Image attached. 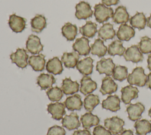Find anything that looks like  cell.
Wrapping results in <instances>:
<instances>
[{
    "mask_svg": "<svg viewBox=\"0 0 151 135\" xmlns=\"http://www.w3.org/2000/svg\"><path fill=\"white\" fill-rule=\"evenodd\" d=\"M80 59L79 54L76 52H65L61 56V62L67 68H74Z\"/></svg>",
    "mask_w": 151,
    "mask_h": 135,
    "instance_id": "obj_22",
    "label": "cell"
},
{
    "mask_svg": "<svg viewBox=\"0 0 151 135\" xmlns=\"http://www.w3.org/2000/svg\"><path fill=\"white\" fill-rule=\"evenodd\" d=\"M118 86L110 76H106L102 79V83L100 92L103 95L111 94L116 92Z\"/></svg>",
    "mask_w": 151,
    "mask_h": 135,
    "instance_id": "obj_17",
    "label": "cell"
},
{
    "mask_svg": "<svg viewBox=\"0 0 151 135\" xmlns=\"http://www.w3.org/2000/svg\"><path fill=\"white\" fill-rule=\"evenodd\" d=\"M104 124V127L113 135H117L124 130L123 126L124 125V121L117 116H113L105 119Z\"/></svg>",
    "mask_w": 151,
    "mask_h": 135,
    "instance_id": "obj_3",
    "label": "cell"
},
{
    "mask_svg": "<svg viewBox=\"0 0 151 135\" xmlns=\"http://www.w3.org/2000/svg\"><path fill=\"white\" fill-rule=\"evenodd\" d=\"M116 36V31L113 29V24L104 23L98 31V36L104 41L113 38Z\"/></svg>",
    "mask_w": 151,
    "mask_h": 135,
    "instance_id": "obj_27",
    "label": "cell"
},
{
    "mask_svg": "<svg viewBox=\"0 0 151 135\" xmlns=\"http://www.w3.org/2000/svg\"><path fill=\"white\" fill-rule=\"evenodd\" d=\"M145 106L141 102L130 104L126 108L128 117L131 121H136L140 119L142 114L145 111Z\"/></svg>",
    "mask_w": 151,
    "mask_h": 135,
    "instance_id": "obj_12",
    "label": "cell"
},
{
    "mask_svg": "<svg viewBox=\"0 0 151 135\" xmlns=\"http://www.w3.org/2000/svg\"><path fill=\"white\" fill-rule=\"evenodd\" d=\"M61 88L65 95H72L78 91L79 84L76 81H73L70 78H65L63 80Z\"/></svg>",
    "mask_w": 151,
    "mask_h": 135,
    "instance_id": "obj_24",
    "label": "cell"
},
{
    "mask_svg": "<svg viewBox=\"0 0 151 135\" xmlns=\"http://www.w3.org/2000/svg\"><path fill=\"white\" fill-rule=\"evenodd\" d=\"M97 83L90 76H84L80 80V91L84 95L92 93L97 89Z\"/></svg>",
    "mask_w": 151,
    "mask_h": 135,
    "instance_id": "obj_14",
    "label": "cell"
},
{
    "mask_svg": "<svg viewBox=\"0 0 151 135\" xmlns=\"http://www.w3.org/2000/svg\"><path fill=\"white\" fill-rule=\"evenodd\" d=\"M10 59L12 63L21 69H24L28 65V55L24 49L18 48L15 52L10 54Z\"/></svg>",
    "mask_w": 151,
    "mask_h": 135,
    "instance_id": "obj_4",
    "label": "cell"
},
{
    "mask_svg": "<svg viewBox=\"0 0 151 135\" xmlns=\"http://www.w3.org/2000/svg\"><path fill=\"white\" fill-rule=\"evenodd\" d=\"M55 83V79L51 74L41 73L37 78V83L41 90L52 88V85Z\"/></svg>",
    "mask_w": 151,
    "mask_h": 135,
    "instance_id": "obj_23",
    "label": "cell"
},
{
    "mask_svg": "<svg viewBox=\"0 0 151 135\" xmlns=\"http://www.w3.org/2000/svg\"><path fill=\"white\" fill-rule=\"evenodd\" d=\"M129 21L132 27L140 30L145 28L147 23V19L143 12H137L134 15L130 18Z\"/></svg>",
    "mask_w": 151,
    "mask_h": 135,
    "instance_id": "obj_31",
    "label": "cell"
},
{
    "mask_svg": "<svg viewBox=\"0 0 151 135\" xmlns=\"http://www.w3.org/2000/svg\"><path fill=\"white\" fill-rule=\"evenodd\" d=\"M66 131L64 128L57 125L50 127L47 135H65Z\"/></svg>",
    "mask_w": 151,
    "mask_h": 135,
    "instance_id": "obj_40",
    "label": "cell"
},
{
    "mask_svg": "<svg viewBox=\"0 0 151 135\" xmlns=\"http://www.w3.org/2000/svg\"><path fill=\"white\" fill-rule=\"evenodd\" d=\"M94 15L96 20L99 23H103L107 21L113 15V9L111 7H107L103 4H97L95 5Z\"/></svg>",
    "mask_w": 151,
    "mask_h": 135,
    "instance_id": "obj_2",
    "label": "cell"
},
{
    "mask_svg": "<svg viewBox=\"0 0 151 135\" xmlns=\"http://www.w3.org/2000/svg\"><path fill=\"white\" fill-rule=\"evenodd\" d=\"M107 52V47L104 44L103 40L100 38L95 40L91 46V53L93 55H97L99 57H103Z\"/></svg>",
    "mask_w": 151,
    "mask_h": 135,
    "instance_id": "obj_33",
    "label": "cell"
},
{
    "mask_svg": "<svg viewBox=\"0 0 151 135\" xmlns=\"http://www.w3.org/2000/svg\"><path fill=\"white\" fill-rule=\"evenodd\" d=\"M93 59L90 57H86L78 61L76 65V68L82 75L88 76L93 72Z\"/></svg>",
    "mask_w": 151,
    "mask_h": 135,
    "instance_id": "obj_20",
    "label": "cell"
},
{
    "mask_svg": "<svg viewBox=\"0 0 151 135\" xmlns=\"http://www.w3.org/2000/svg\"><path fill=\"white\" fill-rule=\"evenodd\" d=\"M121 99L125 104H130V101L138 97L139 90L136 87L132 85H127L122 88L121 89Z\"/></svg>",
    "mask_w": 151,
    "mask_h": 135,
    "instance_id": "obj_13",
    "label": "cell"
},
{
    "mask_svg": "<svg viewBox=\"0 0 151 135\" xmlns=\"http://www.w3.org/2000/svg\"><path fill=\"white\" fill-rule=\"evenodd\" d=\"M134 28L126 24H121L116 33L118 39L120 41H129L134 37Z\"/></svg>",
    "mask_w": 151,
    "mask_h": 135,
    "instance_id": "obj_18",
    "label": "cell"
},
{
    "mask_svg": "<svg viewBox=\"0 0 151 135\" xmlns=\"http://www.w3.org/2000/svg\"><path fill=\"white\" fill-rule=\"evenodd\" d=\"M46 70L48 72L55 75L61 74L63 71L62 62L58 57H54L47 62Z\"/></svg>",
    "mask_w": 151,
    "mask_h": 135,
    "instance_id": "obj_26",
    "label": "cell"
},
{
    "mask_svg": "<svg viewBox=\"0 0 151 135\" xmlns=\"http://www.w3.org/2000/svg\"><path fill=\"white\" fill-rule=\"evenodd\" d=\"M113 21L116 24H125L129 20V15L126 8L120 5L116 8L112 17Z\"/></svg>",
    "mask_w": 151,
    "mask_h": 135,
    "instance_id": "obj_25",
    "label": "cell"
},
{
    "mask_svg": "<svg viewBox=\"0 0 151 135\" xmlns=\"http://www.w3.org/2000/svg\"><path fill=\"white\" fill-rule=\"evenodd\" d=\"M93 135H112L111 133L101 125L96 126L93 131Z\"/></svg>",
    "mask_w": 151,
    "mask_h": 135,
    "instance_id": "obj_41",
    "label": "cell"
},
{
    "mask_svg": "<svg viewBox=\"0 0 151 135\" xmlns=\"http://www.w3.org/2000/svg\"><path fill=\"white\" fill-rule=\"evenodd\" d=\"M120 99L117 95H109L106 99L103 101L101 106L104 109L116 112L120 109Z\"/></svg>",
    "mask_w": 151,
    "mask_h": 135,
    "instance_id": "obj_19",
    "label": "cell"
},
{
    "mask_svg": "<svg viewBox=\"0 0 151 135\" xmlns=\"http://www.w3.org/2000/svg\"><path fill=\"white\" fill-rule=\"evenodd\" d=\"M148 115H149V116H150V118H151V108H150V110H149Z\"/></svg>",
    "mask_w": 151,
    "mask_h": 135,
    "instance_id": "obj_48",
    "label": "cell"
},
{
    "mask_svg": "<svg viewBox=\"0 0 151 135\" xmlns=\"http://www.w3.org/2000/svg\"><path fill=\"white\" fill-rule=\"evenodd\" d=\"M73 49L80 56H87L91 52L88 39L85 37L77 38L73 44Z\"/></svg>",
    "mask_w": 151,
    "mask_h": 135,
    "instance_id": "obj_6",
    "label": "cell"
},
{
    "mask_svg": "<svg viewBox=\"0 0 151 135\" xmlns=\"http://www.w3.org/2000/svg\"><path fill=\"white\" fill-rule=\"evenodd\" d=\"M137 46L142 53H151V38L147 36L142 37Z\"/></svg>",
    "mask_w": 151,
    "mask_h": 135,
    "instance_id": "obj_39",
    "label": "cell"
},
{
    "mask_svg": "<svg viewBox=\"0 0 151 135\" xmlns=\"http://www.w3.org/2000/svg\"><path fill=\"white\" fill-rule=\"evenodd\" d=\"M64 104L67 110L71 111L75 110L80 111L83 107L81 97L79 94H74L67 97L64 102Z\"/></svg>",
    "mask_w": 151,
    "mask_h": 135,
    "instance_id": "obj_16",
    "label": "cell"
},
{
    "mask_svg": "<svg viewBox=\"0 0 151 135\" xmlns=\"http://www.w3.org/2000/svg\"><path fill=\"white\" fill-rule=\"evenodd\" d=\"M127 76L128 71L126 66L121 65L115 66L112 73V77L114 80L122 82L126 79Z\"/></svg>",
    "mask_w": 151,
    "mask_h": 135,
    "instance_id": "obj_37",
    "label": "cell"
},
{
    "mask_svg": "<svg viewBox=\"0 0 151 135\" xmlns=\"http://www.w3.org/2000/svg\"><path fill=\"white\" fill-rule=\"evenodd\" d=\"M73 135H91L90 131L88 129L78 130L74 131Z\"/></svg>",
    "mask_w": 151,
    "mask_h": 135,
    "instance_id": "obj_42",
    "label": "cell"
},
{
    "mask_svg": "<svg viewBox=\"0 0 151 135\" xmlns=\"http://www.w3.org/2000/svg\"><path fill=\"white\" fill-rule=\"evenodd\" d=\"M93 11L90 5L85 1H80L76 5L75 16L78 20H86L92 17Z\"/></svg>",
    "mask_w": 151,
    "mask_h": 135,
    "instance_id": "obj_5",
    "label": "cell"
},
{
    "mask_svg": "<svg viewBox=\"0 0 151 135\" xmlns=\"http://www.w3.org/2000/svg\"><path fill=\"white\" fill-rule=\"evenodd\" d=\"M118 135H134L133 134V132L132 130H124L122 133H120V134H118Z\"/></svg>",
    "mask_w": 151,
    "mask_h": 135,
    "instance_id": "obj_44",
    "label": "cell"
},
{
    "mask_svg": "<svg viewBox=\"0 0 151 135\" xmlns=\"http://www.w3.org/2000/svg\"><path fill=\"white\" fill-rule=\"evenodd\" d=\"M126 61H130L133 63H138L143 60L142 53L140 51L137 45H132L128 47L123 54Z\"/></svg>",
    "mask_w": 151,
    "mask_h": 135,
    "instance_id": "obj_9",
    "label": "cell"
},
{
    "mask_svg": "<svg viewBox=\"0 0 151 135\" xmlns=\"http://www.w3.org/2000/svg\"><path fill=\"white\" fill-rule=\"evenodd\" d=\"M83 127L85 129H89L91 127L99 125L100 119L98 116L93 114L91 112H86L81 115L80 118Z\"/></svg>",
    "mask_w": 151,
    "mask_h": 135,
    "instance_id": "obj_29",
    "label": "cell"
},
{
    "mask_svg": "<svg viewBox=\"0 0 151 135\" xmlns=\"http://www.w3.org/2000/svg\"><path fill=\"white\" fill-rule=\"evenodd\" d=\"M97 25L96 23L91 21H88L86 22L85 25L80 27L79 31L83 37L93 38L97 31Z\"/></svg>",
    "mask_w": 151,
    "mask_h": 135,
    "instance_id": "obj_32",
    "label": "cell"
},
{
    "mask_svg": "<svg viewBox=\"0 0 151 135\" xmlns=\"http://www.w3.org/2000/svg\"><path fill=\"white\" fill-rule=\"evenodd\" d=\"M46 94L48 97V99L52 102L59 101L63 97V92L61 88L58 86L50 88L46 92Z\"/></svg>",
    "mask_w": 151,
    "mask_h": 135,
    "instance_id": "obj_38",
    "label": "cell"
},
{
    "mask_svg": "<svg viewBox=\"0 0 151 135\" xmlns=\"http://www.w3.org/2000/svg\"><path fill=\"white\" fill-rule=\"evenodd\" d=\"M102 4L106 6H111L116 5L119 2V0H101Z\"/></svg>",
    "mask_w": 151,
    "mask_h": 135,
    "instance_id": "obj_43",
    "label": "cell"
},
{
    "mask_svg": "<svg viewBox=\"0 0 151 135\" xmlns=\"http://www.w3.org/2000/svg\"><path fill=\"white\" fill-rule=\"evenodd\" d=\"M61 33L63 36L68 41H73L75 39L76 36L77 35V27L76 24L67 22L62 27Z\"/></svg>",
    "mask_w": 151,
    "mask_h": 135,
    "instance_id": "obj_30",
    "label": "cell"
},
{
    "mask_svg": "<svg viewBox=\"0 0 151 135\" xmlns=\"http://www.w3.org/2000/svg\"><path fill=\"white\" fill-rule=\"evenodd\" d=\"M134 127L137 135H146L151 133V123L145 119L136 121Z\"/></svg>",
    "mask_w": 151,
    "mask_h": 135,
    "instance_id": "obj_34",
    "label": "cell"
},
{
    "mask_svg": "<svg viewBox=\"0 0 151 135\" xmlns=\"http://www.w3.org/2000/svg\"><path fill=\"white\" fill-rule=\"evenodd\" d=\"M127 80L128 83L131 85H134L137 86H145L147 81V76L145 73V70L142 67L135 68L132 72L128 75Z\"/></svg>",
    "mask_w": 151,
    "mask_h": 135,
    "instance_id": "obj_1",
    "label": "cell"
},
{
    "mask_svg": "<svg viewBox=\"0 0 151 135\" xmlns=\"http://www.w3.org/2000/svg\"><path fill=\"white\" fill-rule=\"evenodd\" d=\"M100 103V99L98 95L90 94L86 97H85L84 100V107L85 110L87 111L91 112L94 109V108L99 105Z\"/></svg>",
    "mask_w": 151,
    "mask_h": 135,
    "instance_id": "obj_36",
    "label": "cell"
},
{
    "mask_svg": "<svg viewBox=\"0 0 151 135\" xmlns=\"http://www.w3.org/2000/svg\"><path fill=\"white\" fill-rule=\"evenodd\" d=\"M65 105L64 103L57 102L50 103L47 105V111L51 114L52 118L55 120H60L65 114Z\"/></svg>",
    "mask_w": 151,
    "mask_h": 135,
    "instance_id": "obj_11",
    "label": "cell"
},
{
    "mask_svg": "<svg viewBox=\"0 0 151 135\" xmlns=\"http://www.w3.org/2000/svg\"><path fill=\"white\" fill-rule=\"evenodd\" d=\"M62 125L68 130L77 129L80 126L78 116L76 112H71L70 115H66L62 120Z\"/></svg>",
    "mask_w": 151,
    "mask_h": 135,
    "instance_id": "obj_15",
    "label": "cell"
},
{
    "mask_svg": "<svg viewBox=\"0 0 151 135\" xmlns=\"http://www.w3.org/2000/svg\"><path fill=\"white\" fill-rule=\"evenodd\" d=\"M147 68L151 70V53L149 54L147 57Z\"/></svg>",
    "mask_w": 151,
    "mask_h": 135,
    "instance_id": "obj_46",
    "label": "cell"
},
{
    "mask_svg": "<svg viewBox=\"0 0 151 135\" xmlns=\"http://www.w3.org/2000/svg\"><path fill=\"white\" fill-rule=\"evenodd\" d=\"M126 49L123 46V43L120 40H116L112 41L108 46L107 52L110 56L119 55L122 56L124 54Z\"/></svg>",
    "mask_w": 151,
    "mask_h": 135,
    "instance_id": "obj_35",
    "label": "cell"
},
{
    "mask_svg": "<svg viewBox=\"0 0 151 135\" xmlns=\"http://www.w3.org/2000/svg\"><path fill=\"white\" fill-rule=\"evenodd\" d=\"M147 26L151 28V14L150 16L147 18Z\"/></svg>",
    "mask_w": 151,
    "mask_h": 135,
    "instance_id": "obj_47",
    "label": "cell"
},
{
    "mask_svg": "<svg viewBox=\"0 0 151 135\" xmlns=\"http://www.w3.org/2000/svg\"><path fill=\"white\" fill-rule=\"evenodd\" d=\"M28 62L32 69L36 72L42 71L45 68V56L42 54L31 56Z\"/></svg>",
    "mask_w": 151,
    "mask_h": 135,
    "instance_id": "obj_21",
    "label": "cell"
},
{
    "mask_svg": "<svg viewBox=\"0 0 151 135\" xmlns=\"http://www.w3.org/2000/svg\"><path fill=\"white\" fill-rule=\"evenodd\" d=\"M26 49L31 54H37L42 51L43 45L41 43L40 38L37 36L31 34L26 41Z\"/></svg>",
    "mask_w": 151,
    "mask_h": 135,
    "instance_id": "obj_8",
    "label": "cell"
},
{
    "mask_svg": "<svg viewBox=\"0 0 151 135\" xmlns=\"http://www.w3.org/2000/svg\"><path fill=\"white\" fill-rule=\"evenodd\" d=\"M8 24L10 28L15 33L22 32L26 27L25 18L18 16L15 14L9 15Z\"/></svg>",
    "mask_w": 151,
    "mask_h": 135,
    "instance_id": "obj_10",
    "label": "cell"
},
{
    "mask_svg": "<svg viewBox=\"0 0 151 135\" xmlns=\"http://www.w3.org/2000/svg\"><path fill=\"white\" fill-rule=\"evenodd\" d=\"M31 30L37 33H41L47 26L45 17L41 14H37L31 20Z\"/></svg>",
    "mask_w": 151,
    "mask_h": 135,
    "instance_id": "obj_28",
    "label": "cell"
},
{
    "mask_svg": "<svg viewBox=\"0 0 151 135\" xmlns=\"http://www.w3.org/2000/svg\"><path fill=\"white\" fill-rule=\"evenodd\" d=\"M114 68L115 64L111 58H102L96 65V70L99 74H105L106 76L112 75Z\"/></svg>",
    "mask_w": 151,
    "mask_h": 135,
    "instance_id": "obj_7",
    "label": "cell"
},
{
    "mask_svg": "<svg viewBox=\"0 0 151 135\" xmlns=\"http://www.w3.org/2000/svg\"><path fill=\"white\" fill-rule=\"evenodd\" d=\"M146 84L147 88L151 89V72L149 73L147 76V81Z\"/></svg>",
    "mask_w": 151,
    "mask_h": 135,
    "instance_id": "obj_45",
    "label": "cell"
}]
</instances>
